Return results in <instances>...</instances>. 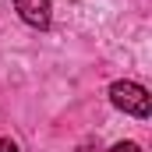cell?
Masks as SVG:
<instances>
[{"instance_id": "7a4b0ae2", "label": "cell", "mask_w": 152, "mask_h": 152, "mask_svg": "<svg viewBox=\"0 0 152 152\" xmlns=\"http://www.w3.org/2000/svg\"><path fill=\"white\" fill-rule=\"evenodd\" d=\"M14 11L21 14L25 25H32V28H50V18H53L50 0H14Z\"/></svg>"}, {"instance_id": "277c9868", "label": "cell", "mask_w": 152, "mask_h": 152, "mask_svg": "<svg viewBox=\"0 0 152 152\" xmlns=\"http://www.w3.org/2000/svg\"><path fill=\"white\" fill-rule=\"evenodd\" d=\"M0 152H21L14 138H0Z\"/></svg>"}, {"instance_id": "5b68a950", "label": "cell", "mask_w": 152, "mask_h": 152, "mask_svg": "<svg viewBox=\"0 0 152 152\" xmlns=\"http://www.w3.org/2000/svg\"><path fill=\"white\" fill-rule=\"evenodd\" d=\"M78 152H99V149H96V145L88 142V145H81V149H78Z\"/></svg>"}, {"instance_id": "6da1fadb", "label": "cell", "mask_w": 152, "mask_h": 152, "mask_svg": "<svg viewBox=\"0 0 152 152\" xmlns=\"http://www.w3.org/2000/svg\"><path fill=\"white\" fill-rule=\"evenodd\" d=\"M110 103L117 110H124V113L138 117V120H145L152 113V99L138 81H113L110 85Z\"/></svg>"}, {"instance_id": "3957f363", "label": "cell", "mask_w": 152, "mask_h": 152, "mask_svg": "<svg viewBox=\"0 0 152 152\" xmlns=\"http://www.w3.org/2000/svg\"><path fill=\"white\" fill-rule=\"evenodd\" d=\"M110 152H142V145H138V142H117Z\"/></svg>"}]
</instances>
